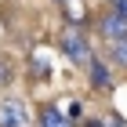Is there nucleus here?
Wrapping results in <instances>:
<instances>
[{
    "instance_id": "13",
    "label": "nucleus",
    "mask_w": 127,
    "mask_h": 127,
    "mask_svg": "<svg viewBox=\"0 0 127 127\" xmlns=\"http://www.w3.org/2000/svg\"><path fill=\"white\" fill-rule=\"evenodd\" d=\"M58 4H73V0H58Z\"/></svg>"
},
{
    "instance_id": "8",
    "label": "nucleus",
    "mask_w": 127,
    "mask_h": 127,
    "mask_svg": "<svg viewBox=\"0 0 127 127\" xmlns=\"http://www.w3.org/2000/svg\"><path fill=\"white\" fill-rule=\"evenodd\" d=\"M33 73H36V80H47V76H51V65L36 55V58H33Z\"/></svg>"
},
{
    "instance_id": "7",
    "label": "nucleus",
    "mask_w": 127,
    "mask_h": 127,
    "mask_svg": "<svg viewBox=\"0 0 127 127\" xmlns=\"http://www.w3.org/2000/svg\"><path fill=\"white\" fill-rule=\"evenodd\" d=\"M109 55H113V62H116V65H124V69H127V40L109 44Z\"/></svg>"
},
{
    "instance_id": "6",
    "label": "nucleus",
    "mask_w": 127,
    "mask_h": 127,
    "mask_svg": "<svg viewBox=\"0 0 127 127\" xmlns=\"http://www.w3.org/2000/svg\"><path fill=\"white\" fill-rule=\"evenodd\" d=\"M11 84H15V62L7 55H0V91H7Z\"/></svg>"
},
{
    "instance_id": "9",
    "label": "nucleus",
    "mask_w": 127,
    "mask_h": 127,
    "mask_svg": "<svg viewBox=\"0 0 127 127\" xmlns=\"http://www.w3.org/2000/svg\"><path fill=\"white\" fill-rule=\"evenodd\" d=\"M102 124H105V127H127V120L120 116V113H109V116L102 120Z\"/></svg>"
},
{
    "instance_id": "11",
    "label": "nucleus",
    "mask_w": 127,
    "mask_h": 127,
    "mask_svg": "<svg viewBox=\"0 0 127 127\" xmlns=\"http://www.w3.org/2000/svg\"><path fill=\"white\" fill-rule=\"evenodd\" d=\"M84 116V109H80V102H69V120H80Z\"/></svg>"
},
{
    "instance_id": "10",
    "label": "nucleus",
    "mask_w": 127,
    "mask_h": 127,
    "mask_svg": "<svg viewBox=\"0 0 127 127\" xmlns=\"http://www.w3.org/2000/svg\"><path fill=\"white\" fill-rule=\"evenodd\" d=\"M109 11H116V15L127 18V0H109Z\"/></svg>"
},
{
    "instance_id": "3",
    "label": "nucleus",
    "mask_w": 127,
    "mask_h": 127,
    "mask_svg": "<svg viewBox=\"0 0 127 127\" xmlns=\"http://www.w3.org/2000/svg\"><path fill=\"white\" fill-rule=\"evenodd\" d=\"M98 33H102L109 44L127 40V18H124V15H116V11H105V15L98 18Z\"/></svg>"
},
{
    "instance_id": "2",
    "label": "nucleus",
    "mask_w": 127,
    "mask_h": 127,
    "mask_svg": "<svg viewBox=\"0 0 127 127\" xmlns=\"http://www.w3.org/2000/svg\"><path fill=\"white\" fill-rule=\"evenodd\" d=\"M0 127H29V109L22 98H0Z\"/></svg>"
},
{
    "instance_id": "4",
    "label": "nucleus",
    "mask_w": 127,
    "mask_h": 127,
    "mask_svg": "<svg viewBox=\"0 0 127 127\" xmlns=\"http://www.w3.org/2000/svg\"><path fill=\"white\" fill-rule=\"evenodd\" d=\"M87 76H91V87H95V91H109V87H113V76H109V69H105L102 58H91Z\"/></svg>"
},
{
    "instance_id": "1",
    "label": "nucleus",
    "mask_w": 127,
    "mask_h": 127,
    "mask_svg": "<svg viewBox=\"0 0 127 127\" xmlns=\"http://www.w3.org/2000/svg\"><path fill=\"white\" fill-rule=\"evenodd\" d=\"M62 55H65L73 65H80V69H87L91 65V58H95V47H91V40L84 36V29H73L69 26L65 33H62Z\"/></svg>"
},
{
    "instance_id": "12",
    "label": "nucleus",
    "mask_w": 127,
    "mask_h": 127,
    "mask_svg": "<svg viewBox=\"0 0 127 127\" xmlns=\"http://www.w3.org/2000/svg\"><path fill=\"white\" fill-rule=\"evenodd\" d=\"M87 127H105V124H102V120H87Z\"/></svg>"
},
{
    "instance_id": "5",
    "label": "nucleus",
    "mask_w": 127,
    "mask_h": 127,
    "mask_svg": "<svg viewBox=\"0 0 127 127\" xmlns=\"http://www.w3.org/2000/svg\"><path fill=\"white\" fill-rule=\"evenodd\" d=\"M40 127H73V120H69L58 105H44L40 109Z\"/></svg>"
}]
</instances>
